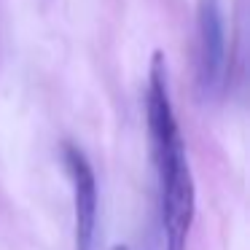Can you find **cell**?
Instances as JSON below:
<instances>
[{"mask_svg":"<svg viewBox=\"0 0 250 250\" xmlns=\"http://www.w3.org/2000/svg\"><path fill=\"white\" fill-rule=\"evenodd\" d=\"M153 164H156V178H159V210H162L164 250H186L196 212V188L183 137H178L167 148L153 153Z\"/></svg>","mask_w":250,"mask_h":250,"instance_id":"6da1fadb","label":"cell"},{"mask_svg":"<svg viewBox=\"0 0 250 250\" xmlns=\"http://www.w3.org/2000/svg\"><path fill=\"white\" fill-rule=\"evenodd\" d=\"M226 8L223 0H196L194 70L202 100L215 97L226 83Z\"/></svg>","mask_w":250,"mask_h":250,"instance_id":"7a4b0ae2","label":"cell"},{"mask_svg":"<svg viewBox=\"0 0 250 250\" xmlns=\"http://www.w3.org/2000/svg\"><path fill=\"white\" fill-rule=\"evenodd\" d=\"M62 162L73 186V242H76V250H94L100 196L92 162L76 143L62 146Z\"/></svg>","mask_w":250,"mask_h":250,"instance_id":"3957f363","label":"cell"},{"mask_svg":"<svg viewBox=\"0 0 250 250\" xmlns=\"http://www.w3.org/2000/svg\"><path fill=\"white\" fill-rule=\"evenodd\" d=\"M110 250H129L126 245H116V248H110Z\"/></svg>","mask_w":250,"mask_h":250,"instance_id":"277c9868","label":"cell"}]
</instances>
